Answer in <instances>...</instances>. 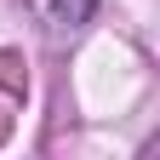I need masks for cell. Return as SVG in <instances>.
Here are the masks:
<instances>
[{
    "instance_id": "6da1fadb",
    "label": "cell",
    "mask_w": 160,
    "mask_h": 160,
    "mask_svg": "<svg viewBox=\"0 0 160 160\" xmlns=\"http://www.w3.org/2000/svg\"><path fill=\"white\" fill-rule=\"evenodd\" d=\"M92 12H97V0H52L57 29H80V23H92Z\"/></svg>"
}]
</instances>
